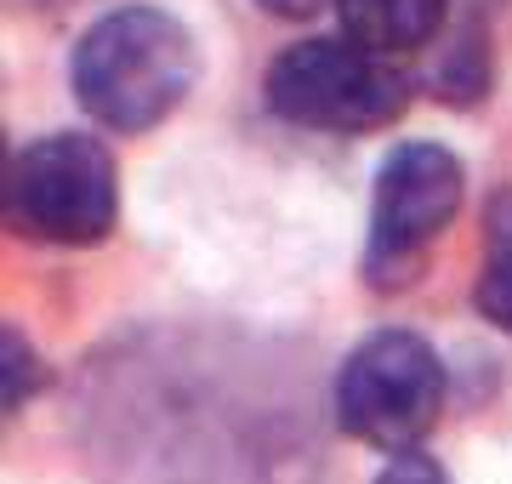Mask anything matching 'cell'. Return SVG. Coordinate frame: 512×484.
I'll return each mask as SVG.
<instances>
[{"mask_svg":"<svg viewBox=\"0 0 512 484\" xmlns=\"http://www.w3.org/2000/svg\"><path fill=\"white\" fill-rule=\"evenodd\" d=\"M467 200V171L444 143L410 137L387 149L376 183H370V240H365V274L382 291H399L427 268V251L444 228L456 223Z\"/></svg>","mask_w":512,"mask_h":484,"instance_id":"5b68a950","label":"cell"},{"mask_svg":"<svg viewBox=\"0 0 512 484\" xmlns=\"http://www.w3.org/2000/svg\"><path fill=\"white\" fill-rule=\"evenodd\" d=\"M251 6H262V12L279 18V23H302V18H313V12L336 6V0H251Z\"/></svg>","mask_w":512,"mask_h":484,"instance_id":"30bf717a","label":"cell"},{"mask_svg":"<svg viewBox=\"0 0 512 484\" xmlns=\"http://www.w3.org/2000/svg\"><path fill=\"white\" fill-rule=\"evenodd\" d=\"M200 80V46L177 12L154 0H126L74 40L69 86L86 120L109 131H154L183 109Z\"/></svg>","mask_w":512,"mask_h":484,"instance_id":"6da1fadb","label":"cell"},{"mask_svg":"<svg viewBox=\"0 0 512 484\" xmlns=\"http://www.w3.org/2000/svg\"><path fill=\"white\" fill-rule=\"evenodd\" d=\"M410 75L393 57L370 52L348 35L296 40L268 63L262 97L285 126L325 131V137H370L410 109Z\"/></svg>","mask_w":512,"mask_h":484,"instance_id":"7a4b0ae2","label":"cell"},{"mask_svg":"<svg viewBox=\"0 0 512 484\" xmlns=\"http://www.w3.org/2000/svg\"><path fill=\"white\" fill-rule=\"evenodd\" d=\"M40 388H46V365L29 348V336L6 325L0 331V393H6V410H23Z\"/></svg>","mask_w":512,"mask_h":484,"instance_id":"ba28073f","label":"cell"},{"mask_svg":"<svg viewBox=\"0 0 512 484\" xmlns=\"http://www.w3.org/2000/svg\"><path fill=\"white\" fill-rule=\"evenodd\" d=\"M473 302L495 331L512 336V183L495 188L484 205V262H478Z\"/></svg>","mask_w":512,"mask_h":484,"instance_id":"52a82bcc","label":"cell"},{"mask_svg":"<svg viewBox=\"0 0 512 484\" xmlns=\"http://www.w3.org/2000/svg\"><path fill=\"white\" fill-rule=\"evenodd\" d=\"M0 211L18 240L35 245H97L120 217V171L103 137L57 131L6 154Z\"/></svg>","mask_w":512,"mask_h":484,"instance_id":"3957f363","label":"cell"},{"mask_svg":"<svg viewBox=\"0 0 512 484\" xmlns=\"http://www.w3.org/2000/svg\"><path fill=\"white\" fill-rule=\"evenodd\" d=\"M336 18L348 40L399 63L404 52H421L427 40H439L450 0H336Z\"/></svg>","mask_w":512,"mask_h":484,"instance_id":"8992f818","label":"cell"},{"mask_svg":"<svg viewBox=\"0 0 512 484\" xmlns=\"http://www.w3.org/2000/svg\"><path fill=\"white\" fill-rule=\"evenodd\" d=\"M376 484H450V473H444L433 456H421V450H410V456H393V462L376 473Z\"/></svg>","mask_w":512,"mask_h":484,"instance_id":"9c48e42d","label":"cell"},{"mask_svg":"<svg viewBox=\"0 0 512 484\" xmlns=\"http://www.w3.org/2000/svg\"><path fill=\"white\" fill-rule=\"evenodd\" d=\"M444 393L450 382H444V359L433 354V342L404 325H387L353 342V354L330 382V410L348 439L382 456H410L439 422Z\"/></svg>","mask_w":512,"mask_h":484,"instance_id":"277c9868","label":"cell"}]
</instances>
